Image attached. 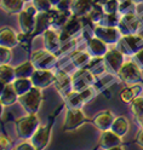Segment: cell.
Masks as SVG:
<instances>
[{"label": "cell", "instance_id": "1", "mask_svg": "<svg viewBox=\"0 0 143 150\" xmlns=\"http://www.w3.org/2000/svg\"><path fill=\"white\" fill-rule=\"evenodd\" d=\"M18 102L21 103L22 108L27 111V114H36L38 110L40 109L41 102H43L41 88L33 86L24 95L18 97Z\"/></svg>", "mask_w": 143, "mask_h": 150}, {"label": "cell", "instance_id": "2", "mask_svg": "<svg viewBox=\"0 0 143 150\" xmlns=\"http://www.w3.org/2000/svg\"><path fill=\"white\" fill-rule=\"evenodd\" d=\"M142 68L133 61H125L118 71V76L126 85H135L142 80Z\"/></svg>", "mask_w": 143, "mask_h": 150}, {"label": "cell", "instance_id": "3", "mask_svg": "<svg viewBox=\"0 0 143 150\" xmlns=\"http://www.w3.org/2000/svg\"><path fill=\"white\" fill-rule=\"evenodd\" d=\"M40 126L36 114H27L16 121V131L22 139H31Z\"/></svg>", "mask_w": 143, "mask_h": 150}, {"label": "cell", "instance_id": "4", "mask_svg": "<svg viewBox=\"0 0 143 150\" xmlns=\"http://www.w3.org/2000/svg\"><path fill=\"white\" fill-rule=\"evenodd\" d=\"M119 50L127 57H133L139 50L143 49V36L138 34L124 35L118 41Z\"/></svg>", "mask_w": 143, "mask_h": 150}, {"label": "cell", "instance_id": "5", "mask_svg": "<svg viewBox=\"0 0 143 150\" xmlns=\"http://www.w3.org/2000/svg\"><path fill=\"white\" fill-rule=\"evenodd\" d=\"M36 8L33 4L31 6L24 7L23 10L18 13V21H20V27L23 34H31L34 32L35 28V18H36Z\"/></svg>", "mask_w": 143, "mask_h": 150}, {"label": "cell", "instance_id": "6", "mask_svg": "<svg viewBox=\"0 0 143 150\" xmlns=\"http://www.w3.org/2000/svg\"><path fill=\"white\" fill-rule=\"evenodd\" d=\"M95 76H96V74H95L92 70L88 69V68L79 69L72 76L74 90L81 92L85 88H88L90 86H93V83H95Z\"/></svg>", "mask_w": 143, "mask_h": 150}, {"label": "cell", "instance_id": "7", "mask_svg": "<svg viewBox=\"0 0 143 150\" xmlns=\"http://www.w3.org/2000/svg\"><path fill=\"white\" fill-rule=\"evenodd\" d=\"M93 36L102 39L107 45H115L122 36L118 27H107L103 24H96L93 30Z\"/></svg>", "mask_w": 143, "mask_h": 150}, {"label": "cell", "instance_id": "8", "mask_svg": "<svg viewBox=\"0 0 143 150\" xmlns=\"http://www.w3.org/2000/svg\"><path fill=\"white\" fill-rule=\"evenodd\" d=\"M139 28H141V21L135 13L121 15L119 24H118V29L120 30L122 36L137 34Z\"/></svg>", "mask_w": 143, "mask_h": 150}, {"label": "cell", "instance_id": "9", "mask_svg": "<svg viewBox=\"0 0 143 150\" xmlns=\"http://www.w3.org/2000/svg\"><path fill=\"white\" fill-rule=\"evenodd\" d=\"M32 62L36 69H51L57 62L55 52H51L47 49L35 51L32 54Z\"/></svg>", "mask_w": 143, "mask_h": 150}, {"label": "cell", "instance_id": "10", "mask_svg": "<svg viewBox=\"0 0 143 150\" xmlns=\"http://www.w3.org/2000/svg\"><path fill=\"white\" fill-rule=\"evenodd\" d=\"M124 57H125V54H124L119 49L108 50L107 53L103 56L104 67L108 68L110 71L118 74L120 67L122 65V63L125 62V61H124Z\"/></svg>", "mask_w": 143, "mask_h": 150}, {"label": "cell", "instance_id": "11", "mask_svg": "<svg viewBox=\"0 0 143 150\" xmlns=\"http://www.w3.org/2000/svg\"><path fill=\"white\" fill-rule=\"evenodd\" d=\"M31 79L33 81L34 86L39 88H45L47 86L52 85V83H55L56 74H53L51 69H35Z\"/></svg>", "mask_w": 143, "mask_h": 150}, {"label": "cell", "instance_id": "12", "mask_svg": "<svg viewBox=\"0 0 143 150\" xmlns=\"http://www.w3.org/2000/svg\"><path fill=\"white\" fill-rule=\"evenodd\" d=\"M51 138V126L50 125H40L32 136L31 140L35 149H44L47 146Z\"/></svg>", "mask_w": 143, "mask_h": 150}, {"label": "cell", "instance_id": "13", "mask_svg": "<svg viewBox=\"0 0 143 150\" xmlns=\"http://www.w3.org/2000/svg\"><path fill=\"white\" fill-rule=\"evenodd\" d=\"M85 121V115L80 108L77 109H68L64 119V129L73 131L80 127Z\"/></svg>", "mask_w": 143, "mask_h": 150}, {"label": "cell", "instance_id": "14", "mask_svg": "<svg viewBox=\"0 0 143 150\" xmlns=\"http://www.w3.org/2000/svg\"><path fill=\"white\" fill-rule=\"evenodd\" d=\"M122 144V137L117 134L114 131L108 129V131H103L102 136L100 138V146L103 149H121Z\"/></svg>", "mask_w": 143, "mask_h": 150}, {"label": "cell", "instance_id": "15", "mask_svg": "<svg viewBox=\"0 0 143 150\" xmlns=\"http://www.w3.org/2000/svg\"><path fill=\"white\" fill-rule=\"evenodd\" d=\"M83 28V21H81V17H78V16H72L68 21L65 22V24L61 28V32H60V35H61V39L62 41L65 39H70L72 36H74V34H77L80 29Z\"/></svg>", "mask_w": 143, "mask_h": 150}, {"label": "cell", "instance_id": "16", "mask_svg": "<svg viewBox=\"0 0 143 150\" xmlns=\"http://www.w3.org/2000/svg\"><path fill=\"white\" fill-rule=\"evenodd\" d=\"M53 85L56 86L57 91L58 93L63 97V99L72 93L74 91V87H73V81H72V76H69L68 74L65 73H60L56 75V81Z\"/></svg>", "mask_w": 143, "mask_h": 150}, {"label": "cell", "instance_id": "17", "mask_svg": "<svg viewBox=\"0 0 143 150\" xmlns=\"http://www.w3.org/2000/svg\"><path fill=\"white\" fill-rule=\"evenodd\" d=\"M52 27V13L51 10L46 12H38L35 18V28L33 34H44L49 28Z\"/></svg>", "mask_w": 143, "mask_h": 150}, {"label": "cell", "instance_id": "18", "mask_svg": "<svg viewBox=\"0 0 143 150\" xmlns=\"http://www.w3.org/2000/svg\"><path fill=\"white\" fill-rule=\"evenodd\" d=\"M88 51L93 58H103V56L108 51V47H107V44L102 39H100L97 36H93L88 44Z\"/></svg>", "mask_w": 143, "mask_h": 150}, {"label": "cell", "instance_id": "19", "mask_svg": "<svg viewBox=\"0 0 143 150\" xmlns=\"http://www.w3.org/2000/svg\"><path fill=\"white\" fill-rule=\"evenodd\" d=\"M114 114L110 111V110H104V111H101L100 114L93 119V124L96 126L100 131H108L112 128V125L114 122Z\"/></svg>", "mask_w": 143, "mask_h": 150}, {"label": "cell", "instance_id": "20", "mask_svg": "<svg viewBox=\"0 0 143 150\" xmlns=\"http://www.w3.org/2000/svg\"><path fill=\"white\" fill-rule=\"evenodd\" d=\"M44 41H45V49H47L51 52H55L60 47L62 39H61V35L56 32L55 28L51 27L44 33Z\"/></svg>", "mask_w": 143, "mask_h": 150}, {"label": "cell", "instance_id": "21", "mask_svg": "<svg viewBox=\"0 0 143 150\" xmlns=\"http://www.w3.org/2000/svg\"><path fill=\"white\" fill-rule=\"evenodd\" d=\"M18 40H20V38L14 29L9 27H4L1 29V34H0V45L1 46L12 49L18 44Z\"/></svg>", "mask_w": 143, "mask_h": 150}, {"label": "cell", "instance_id": "22", "mask_svg": "<svg viewBox=\"0 0 143 150\" xmlns=\"http://www.w3.org/2000/svg\"><path fill=\"white\" fill-rule=\"evenodd\" d=\"M93 5H95L93 0H73L72 13L78 17L88 16Z\"/></svg>", "mask_w": 143, "mask_h": 150}, {"label": "cell", "instance_id": "23", "mask_svg": "<svg viewBox=\"0 0 143 150\" xmlns=\"http://www.w3.org/2000/svg\"><path fill=\"white\" fill-rule=\"evenodd\" d=\"M1 105H12L15 102L18 100V95L15 91L12 82L11 83H1Z\"/></svg>", "mask_w": 143, "mask_h": 150}, {"label": "cell", "instance_id": "24", "mask_svg": "<svg viewBox=\"0 0 143 150\" xmlns=\"http://www.w3.org/2000/svg\"><path fill=\"white\" fill-rule=\"evenodd\" d=\"M26 0H1V7L7 13H20L24 8Z\"/></svg>", "mask_w": 143, "mask_h": 150}, {"label": "cell", "instance_id": "25", "mask_svg": "<svg viewBox=\"0 0 143 150\" xmlns=\"http://www.w3.org/2000/svg\"><path fill=\"white\" fill-rule=\"evenodd\" d=\"M12 86L15 88V91L17 92L18 97L24 95L26 92L29 91L34 85H33V81L31 78H17L14 82H12Z\"/></svg>", "mask_w": 143, "mask_h": 150}, {"label": "cell", "instance_id": "26", "mask_svg": "<svg viewBox=\"0 0 143 150\" xmlns=\"http://www.w3.org/2000/svg\"><path fill=\"white\" fill-rule=\"evenodd\" d=\"M112 131H114L119 136H125L129 129H130V122L129 120L125 117V116H118L115 117V120H114V122L112 125Z\"/></svg>", "mask_w": 143, "mask_h": 150}, {"label": "cell", "instance_id": "27", "mask_svg": "<svg viewBox=\"0 0 143 150\" xmlns=\"http://www.w3.org/2000/svg\"><path fill=\"white\" fill-rule=\"evenodd\" d=\"M35 65L33 64L32 61L29 62H23L21 63L18 67L15 68V71H16V79L17 78H31L33 73L35 71Z\"/></svg>", "mask_w": 143, "mask_h": 150}, {"label": "cell", "instance_id": "28", "mask_svg": "<svg viewBox=\"0 0 143 150\" xmlns=\"http://www.w3.org/2000/svg\"><path fill=\"white\" fill-rule=\"evenodd\" d=\"M64 102H65V104L68 105V109L81 108L85 104V102H84V99H83V97L80 95V92L75 91V90L64 98Z\"/></svg>", "mask_w": 143, "mask_h": 150}, {"label": "cell", "instance_id": "29", "mask_svg": "<svg viewBox=\"0 0 143 150\" xmlns=\"http://www.w3.org/2000/svg\"><path fill=\"white\" fill-rule=\"evenodd\" d=\"M142 87L138 85V83H135V85H127V87L121 91V99L126 103H131L136 97H138L139 92H141Z\"/></svg>", "mask_w": 143, "mask_h": 150}, {"label": "cell", "instance_id": "30", "mask_svg": "<svg viewBox=\"0 0 143 150\" xmlns=\"http://www.w3.org/2000/svg\"><path fill=\"white\" fill-rule=\"evenodd\" d=\"M0 79H1V83H11L16 80V71L15 68L7 64H1L0 67Z\"/></svg>", "mask_w": 143, "mask_h": 150}, {"label": "cell", "instance_id": "31", "mask_svg": "<svg viewBox=\"0 0 143 150\" xmlns=\"http://www.w3.org/2000/svg\"><path fill=\"white\" fill-rule=\"evenodd\" d=\"M92 58L93 57L89 53L88 50L86 51H80L77 54L73 56V63L77 65L79 69H81V68H85L86 65H89Z\"/></svg>", "mask_w": 143, "mask_h": 150}, {"label": "cell", "instance_id": "32", "mask_svg": "<svg viewBox=\"0 0 143 150\" xmlns=\"http://www.w3.org/2000/svg\"><path fill=\"white\" fill-rule=\"evenodd\" d=\"M131 110L141 125L143 122V97L138 96L131 102Z\"/></svg>", "mask_w": 143, "mask_h": 150}, {"label": "cell", "instance_id": "33", "mask_svg": "<svg viewBox=\"0 0 143 150\" xmlns=\"http://www.w3.org/2000/svg\"><path fill=\"white\" fill-rule=\"evenodd\" d=\"M104 15H106V13H104V10H103L102 5L95 3V5L92 6V8H91V11L89 12L88 17L90 18V20H91L95 24H100V23L102 22V20H103Z\"/></svg>", "mask_w": 143, "mask_h": 150}, {"label": "cell", "instance_id": "34", "mask_svg": "<svg viewBox=\"0 0 143 150\" xmlns=\"http://www.w3.org/2000/svg\"><path fill=\"white\" fill-rule=\"evenodd\" d=\"M136 10V3L132 0H120L119 3V11L121 15H127V13H135Z\"/></svg>", "mask_w": 143, "mask_h": 150}, {"label": "cell", "instance_id": "35", "mask_svg": "<svg viewBox=\"0 0 143 150\" xmlns=\"http://www.w3.org/2000/svg\"><path fill=\"white\" fill-rule=\"evenodd\" d=\"M119 3L120 0H106L102 4L104 13H117L119 11Z\"/></svg>", "mask_w": 143, "mask_h": 150}, {"label": "cell", "instance_id": "36", "mask_svg": "<svg viewBox=\"0 0 143 150\" xmlns=\"http://www.w3.org/2000/svg\"><path fill=\"white\" fill-rule=\"evenodd\" d=\"M119 21H120V17H118L117 13H106L100 24L107 25V27H118Z\"/></svg>", "mask_w": 143, "mask_h": 150}, {"label": "cell", "instance_id": "37", "mask_svg": "<svg viewBox=\"0 0 143 150\" xmlns=\"http://www.w3.org/2000/svg\"><path fill=\"white\" fill-rule=\"evenodd\" d=\"M32 4L35 6L38 12H46L50 11L51 8L53 7L50 0H33Z\"/></svg>", "mask_w": 143, "mask_h": 150}, {"label": "cell", "instance_id": "38", "mask_svg": "<svg viewBox=\"0 0 143 150\" xmlns=\"http://www.w3.org/2000/svg\"><path fill=\"white\" fill-rule=\"evenodd\" d=\"M12 59V51L10 47H4L1 46V57H0V63L1 64H7Z\"/></svg>", "mask_w": 143, "mask_h": 150}, {"label": "cell", "instance_id": "39", "mask_svg": "<svg viewBox=\"0 0 143 150\" xmlns=\"http://www.w3.org/2000/svg\"><path fill=\"white\" fill-rule=\"evenodd\" d=\"M133 59H135V61L137 62V64L143 69V49L139 50L135 56H133Z\"/></svg>", "mask_w": 143, "mask_h": 150}, {"label": "cell", "instance_id": "40", "mask_svg": "<svg viewBox=\"0 0 143 150\" xmlns=\"http://www.w3.org/2000/svg\"><path fill=\"white\" fill-rule=\"evenodd\" d=\"M17 149H35V148H34V145H33V143H32V140L29 142V140L27 139V140H24L22 144L17 145Z\"/></svg>", "mask_w": 143, "mask_h": 150}, {"label": "cell", "instance_id": "41", "mask_svg": "<svg viewBox=\"0 0 143 150\" xmlns=\"http://www.w3.org/2000/svg\"><path fill=\"white\" fill-rule=\"evenodd\" d=\"M11 145V140L6 138L5 134H1V149H7Z\"/></svg>", "mask_w": 143, "mask_h": 150}, {"label": "cell", "instance_id": "42", "mask_svg": "<svg viewBox=\"0 0 143 150\" xmlns=\"http://www.w3.org/2000/svg\"><path fill=\"white\" fill-rule=\"evenodd\" d=\"M136 142H137V144H138L141 148H143V128H142V129L139 131V132L137 133Z\"/></svg>", "mask_w": 143, "mask_h": 150}, {"label": "cell", "instance_id": "43", "mask_svg": "<svg viewBox=\"0 0 143 150\" xmlns=\"http://www.w3.org/2000/svg\"><path fill=\"white\" fill-rule=\"evenodd\" d=\"M50 1H51V4H52V6L53 7H56L57 5H58L61 1H62V0H50Z\"/></svg>", "mask_w": 143, "mask_h": 150}, {"label": "cell", "instance_id": "44", "mask_svg": "<svg viewBox=\"0 0 143 150\" xmlns=\"http://www.w3.org/2000/svg\"><path fill=\"white\" fill-rule=\"evenodd\" d=\"M132 1H135V3H139V1H143V0H132Z\"/></svg>", "mask_w": 143, "mask_h": 150}, {"label": "cell", "instance_id": "45", "mask_svg": "<svg viewBox=\"0 0 143 150\" xmlns=\"http://www.w3.org/2000/svg\"><path fill=\"white\" fill-rule=\"evenodd\" d=\"M33 0H26V3H32Z\"/></svg>", "mask_w": 143, "mask_h": 150}, {"label": "cell", "instance_id": "46", "mask_svg": "<svg viewBox=\"0 0 143 150\" xmlns=\"http://www.w3.org/2000/svg\"><path fill=\"white\" fill-rule=\"evenodd\" d=\"M141 126H142V128H143V122H142V124H141Z\"/></svg>", "mask_w": 143, "mask_h": 150}]
</instances>
